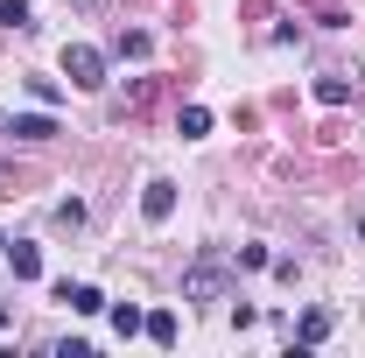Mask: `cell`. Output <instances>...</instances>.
Instances as JSON below:
<instances>
[{"instance_id": "obj_1", "label": "cell", "mask_w": 365, "mask_h": 358, "mask_svg": "<svg viewBox=\"0 0 365 358\" xmlns=\"http://www.w3.org/2000/svg\"><path fill=\"white\" fill-rule=\"evenodd\" d=\"M232 274H239V260L218 253V246H204V253L190 260V274H182V302H225Z\"/></svg>"}, {"instance_id": "obj_2", "label": "cell", "mask_w": 365, "mask_h": 358, "mask_svg": "<svg viewBox=\"0 0 365 358\" xmlns=\"http://www.w3.org/2000/svg\"><path fill=\"white\" fill-rule=\"evenodd\" d=\"M63 78H71L78 91H106V49L71 43V49H63Z\"/></svg>"}, {"instance_id": "obj_3", "label": "cell", "mask_w": 365, "mask_h": 358, "mask_svg": "<svg viewBox=\"0 0 365 358\" xmlns=\"http://www.w3.org/2000/svg\"><path fill=\"white\" fill-rule=\"evenodd\" d=\"M169 211H176V183H148V190H140V218L162 225Z\"/></svg>"}, {"instance_id": "obj_4", "label": "cell", "mask_w": 365, "mask_h": 358, "mask_svg": "<svg viewBox=\"0 0 365 358\" xmlns=\"http://www.w3.org/2000/svg\"><path fill=\"white\" fill-rule=\"evenodd\" d=\"M56 302H71L78 316H98V310H106V295H98L91 281H63V288H56Z\"/></svg>"}, {"instance_id": "obj_5", "label": "cell", "mask_w": 365, "mask_h": 358, "mask_svg": "<svg viewBox=\"0 0 365 358\" xmlns=\"http://www.w3.org/2000/svg\"><path fill=\"white\" fill-rule=\"evenodd\" d=\"M7 134H14V140H56V120H49V113H14Z\"/></svg>"}, {"instance_id": "obj_6", "label": "cell", "mask_w": 365, "mask_h": 358, "mask_svg": "<svg viewBox=\"0 0 365 358\" xmlns=\"http://www.w3.org/2000/svg\"><path fill=\"white\" fill-rule=\"evenodd\" d=\"M7 260H14V281H43V253L21 239V246H7Z\"/></svg>"}, {"instance_id": "obj_7", "label": "cell", "mask_w": 365, "mask_h": 358, "mask_svg": "<svg viewBox=\"0 0 365 358\" xmlns=\"http://www.w3.org/2000/svg\"><path fill=\"white\" fill-rule=\"evenodd\" d=\"M295 337H302V344H323V337H330V310H309L295 323Z\"/></svg>"}, {"instance_id": "obj_8", "label": "cell", "mask_w": 365, "mask_h": 358, "mask_svg": "<svg viewBox=\"0 0 365 358\" xmlns=\"http://www.w3.org/2000/svg\"><path fill=\"white\" fill-rule=\"evenodd\" d=\"M148 49H155V43H148V36H140V29H120V43H113V56H134V63H140V56H148Z\"/></svg>"}, {"instance_id": "obj_9", "label": "cell", "mask_w": 365, "mask_h": 358, "mask_svg": "<svg viewBox=\"0 0 365 358\" xmlns=\"http://www.w3.org/2000/svg\"><path fill=\"white\" fill-rule=\"evenodd\" d=\"M140 330H148L155 344H176V316H169V310H155V316H148V323H140Z\"/></svg>"}, {"instance_id": "obj_10", "label": "cell", "mask_w": 365, "mask_h": 358, "mask_svg": "<svg viewBox=\"0 0 365 358\" xmlns=\"http://www.w3.org/2000/svg\"><path fill=\"white\" fill-rule=\"evenodd\" d=\"M211 134V113L204 106H182V140H204Z\"/></svg>"}, {"instance_id": "obj_11", "label": "cell", "mask_w": 365, "mask_h": 358, "mask_svg": "<svg viewBox=\"0 0 365 358\" xmlns=\"http://www.w3.org/2000/svg\"><path fill=\"white\" fill-rule=\"evenodd\" d=\"M140 323H148V316H140L134 302H120V310H113V330H120V337H140Z\"/></svg>"}, {"instance_id": "obj_12", "label": "cell", "mask_w": 365, "mask_h": 358, "mask_svg": "<svg viewBox=\"0 0 365 358\" xmlns=\"http://www.w3.org/2000/svg\"><path fill=\"white\" fill-rule=\"evenodd\" d=\"M0 29H36L29 21V0H0Z\"/></svg>"}, {"instance_id": "obj_13", "label": "cell", "mask_w": 365, "mask_h": 358, "mask_svg": "<svg viewBox=\"0 0 365 358\" xmlns=\"http://www.w3.org/2000/svg\"><path fill=\"white\" fill-rule=\"evenodd\" d=\"M317 98H323V106H344L351 85H344V78H317Z\"/></svg>"}, {"instance_id": "obj_14", "label": "cell", "mask_w": 365, "mask_h": 358, "mask_svg": "<svg viewBox=\"0 0 365 358\" xmlns=\"http://www.w3.org/2000/svg\"><path fill=\"white\" fill-rule=\"evenodd\" d=\"M0 253H7V239H0Z\"/></svg>"}, {"instance_id": "obj_15", "label": "cell", "mask_w": 365, "mask_h": 358, "mask_svg": "<svg viewBox=\"0 0 365 358\" xmlns=\"http://www.w3.org/2000/svg\"><path fill=\"white\" fill-rule=\"evenodd\" d=\"M359 232H365V218H359Z\"/></svg>"}]
</instances>
